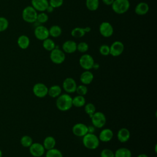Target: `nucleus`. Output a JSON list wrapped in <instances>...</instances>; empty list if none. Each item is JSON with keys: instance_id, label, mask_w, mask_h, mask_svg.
Here are the masks:
<instances>
[{"instance_id": "obj_1", "label": "nucleus", "mask_w": 157, "mask_h": 157, "mask_svg": "<svg viewBox=\"0 0 157 157\" xmlns=\"http://www.w3.org/2000/svg\"><path fill=\"white\" fill-rule=\"evenodd\" d=\"M56 105L58 109L61 111L69 110L72 105V98L68 94H60L57 97Z\"/></svg>"}, {"instance_id": "obj_2", "label": "nucleus", "mask_w": 157, "mask_h": 157, "mask_svg": "<svg viewBox=\"0 0 157 157\" xmlns=\"http://www.w3.org/2000/svg\"><path fill=\"white\" fill-rule=\"evenodd\" d=\"M82 142L86 148L90 150H94L99 145V138L93 133H87L83 136Z\"/></svg>"}, {"instance_id": "obj_3", "label": "nucleus", "mask_w": 157, "mask_h": 157, "mask_svg": "<svg viewBox=\"0 0 157 157\" xmlns=\"http://www.w3.org/2000/svg\"><path fill=\"white\" fill-rule=\"evenodd\" d=\"M111 6L114 12L117 14H123L129 10L130 2L129 0H114Z\"/></svg>"}, {"instance_id": "obj_4", "label": "nucleus", "mask_w": 157, "mask_h": 157, "mask_svg": "<svg viewBox=\"0 0 157 157\" xmlns=\"http://www.w3.org/2000/svg\"><path fill=\"white\" fill-rule=\"evenodd\" d=\"M37 16V11L34 9L31 6H26L22 11L23 20L29 23H33L36 21Z\"/></svg>"}, {"instance_id": "obj_5", "label": "nucleus", "mask_w": 157, "mask_h": 157, "mask_svg": "<svg viewBox=\"0 0 157 157\" xmlns=\"http://www.w3.org/2000/svg\"><path fill=\"white\" fill-rule=\"evenodd\" d=\"M91 120L92 124L97 128H102L106 123V117L101 112H95Z\"/></svg>"}, {"instance_id": "obj_6", "label": "nucleus", "mask_w": 157, "mask_h": 157, "mask_svg": "<svg viewBox=\"0 0 157 157\" xmlns=\"http://www.w3.org/2000/svg\"><path fill=\"white\" fill-rule=\"evenodd\" d=\"M50 58L51 61L55 64H61L65 60V53L59 48H54L50 52Z\"/></svg>"}, {"instance_id": "obj_7", "label": "nucleus", "mask_w": 157, "mask_h": 157, "mask_svg": "<svg viewBox=\"0 0 157 157\" xmlns=\"http://www.w3.org/2000/svg\"><path fill=\"white\" fill-rule=\"evenodd\" d=\"M94 61L93 58L89 54H83L79 59L80 66L85 70H90L93 68Z\"/></svg>"}, {"instance_id": "obj_8", "label": "nucleus", "mask_w": 157, "mask_h": 157, "mask_svg": "<svg viewBox=\"0 0 157 157\" xmlns=\"http://www.w3.org/2000/svg\"><path fill=\"white\" fill-rule=\"evenodd\" d=\"M48 87L42 83H36L33 88V91L34 94L39 98H42L48 94Z\"/></svg>"}, {"instance_id": "obj_9", "label": "nucleus", "mask_w": 157, "mask_h": 157, "mask_svg": "<svg viewBox=\"0 0 157 157\" xmlns=\"http://www.w3.org/2000/svg\"><path fill=\"white\" fill-rule=\"evenodd\" d=\"M34 34L36 39L43 41L49 37L48 29L43 25H38L34 29Z\"/></svg>"}, {"instance_id": "obj_10", "label": "nucleus", "mask_w": 157, "mask_h": 157, "mask_svg": "<svg viewBox=\"0 0 157 157\" xmlns=\"http://www.w3.org/2000/svg\"><path fill=\"white\" fill-rule=\"evenodd\" d=\"M99 31L101 36L103 37H109L112 36L113 33V28L110 23L107 21H103L99 25Z\"/></svg>"}, {"instance_id": "obj_11", "label": "nucleus", "mask_w": 157, "mask_h": 157, "mask_svg": "<svg viewBox=\"0 0 157 157\" xmlns=\"http://www.w3.org/2000/svg\"><path fill=\"white\" fill-rule=\"evenodd\" d=\"M110 47V55L113 56H118L121 55L124 51V44L118 40L113 42Z\"/></svg>"}, {"instance_id": "obj_12", "label": "nucleus", "mask_w": 157, "mask_h": 157, "mask_svg": "<svg viewBox=\"0 0 157 157\" xmlns=\"http://www.w3.org/2000/svg\"><path fill=\"white\" fill-rule=\"evenodd\" d=\"M29 152L34 157H40L44 155L45 148L40 143H33L29 147Z\"/></svg>"}, {"instance_id": "obj_13", "label": "nucleus", "mask_w": 157, "mask_h": 157, "mask_svg": "<svg viewBox=\"0 0 157 157\" xmlns=\"http://www.w3.org/2000/svg\"><path fill=\"white\" fill-rule=\"evenodd\" d=\"M77 86V85L75 80L71 77L65 78L63 83V88L67 93H72L75 92Z\"/></svg>"}, {"instance_id": "obj_14", "label": "nucleus", "mask_w": 157, "mask_h": 157, "mask_svg": "<svg viewBox=\"0 0 157 157\" xmlns=\"http://www.w3.org/2000/svg\"><path fill=\"white\" fill-rule=\"evenodd\" d=\"M72 131L75 136L77 137H83L88 133V126L83 123H78L73 126Z\"/></svg>"}, {"instance_id": "obj_15", "label": "nucleus", "mask_w": 157, "mask_h": 157, "mask_svg": "<svg viewBox=\"0 0 157 157\" xmlns=\"http://www.w3.org/2000/svg\"><path fill=\"white\" fill-rule=\"evenodd\" d=\"M31 6L39 12H45L49 5L48 0H31Z\"/></svg>"}, {"instance_id": "obj_16", "label": "nucleus", "mask_w": 157, "mask_h": 157, "mask_svg": "<svg viewBox=\"0 0 157 157\" xmlns=\"http://www.w3.org/2000/svg\"><path fill=\"white\" fill-rule=\"evenodd\" d=\"M63 51L67 53H73L77 50V44L74 40H66L62 45Z\"/></svg>"}, {"instance_id": "obj_17", "label": "nucleus", "mask_w": 157, "mask_h": 157, "mask_svg": "<svg viewBox=\"0 0 157 157\" xmlns=\"http://www.w3.org/2000/svg\"><path fill=\"white\" fill-rule=\"evenodd\" d=\"M113 136V131L109 128L103 129L99 133V141H102L104 142H107L112 140Z\"/></svg>"}, {"instance_id": "obj_18", "label": "nucleus", "mask_w": 157, "mask_h": 157, "mask_svg": "<svg viewBox=\"0 0 157 157\" xmlns=\"http://www.w3.org/2000/svg\"><path fill=\"white\" fill-rule=\"evenodd\" d=\"M118 140L122 143L127 142L130 138V132L126 128L120 129L117 132Z\"/></svg>"}, {"instance_id": "obj_19", "label": "nucleus", "mask_w": 157, "mask_h": 157, "mask_svg": "<svg viewBox=\"0 0 157 157\" xmlns=\"http://www.w3.org/2000/svg\"><path fill=\"white\" fill-rule=\"evenodd\" d=\"M93 78H94V76L93 73L88 70H85V71L83 72L81 74L80 77V80L82 83V84L86 85L90 84L92 82Z\"/></svg>"}, {"instance_id": "obj_20", "label": "nucleus", "mask_w": 157, "mask_h": 157, "mask_svg": "<svg viewBox=\"0 0 157 157\" xmlns=\"http://www.w3.org/2000/svg\"><path fill=\"white\" fill-rule=\"evenodd\" d=\"M135 13L138 15H144L149 10L148 4L145 2H141L137 4L135 7Z\"/></svg>"}, {"instance_id": "obj_21", "label": "nucleus", "mask_w": 157, "mask_h": 157, "mask_svg": "<svg viewBox=\"0 0 157 157\" xmlns=\"http://www.w3.org/2000/svg\"><path fill=\"white\" fill-rule=\"evenodd\" d=\"M17 44L20 48L26 49L30 44L29 38L26 35H21L17 39Z\"/></svg>"}, {"instance_id": "obj_22", "label": "nucleus", "mask_w": 157, "mask_h": 157, "mask_svg": "<svg viewBox=\"0 0 157 157\" xmlns=\"http://www.w3.org/2000/svg\"><path fill=\"white\" fill-rule=\"evenodd\" d=\"M42 145L45 150H48L53 148L56 145V140L53 136H47L44 140Z\"/></svg>"}, {"instance_id": "obj_23", "label": "nucleus", "mask_w": 157, "mask_h": 157, "mask_svg": "<svg viewBox=\"0 0 157 157\" xmlns=\"http://www.w3.org/2000/svg\"><path fill=\"white\" fill-rule=\"evenodd\" d=\"M115 157H131L132 154L130 150L125 147L117 149L114 153Z\"/></svg>"}, {"instance_id": "obj_24", "label": "nucleus", "mask_w": 157, "mask_h": 157, "mask_svg": "<svg viewBox=\"0 0 157 157\" xmlns=\"http://www.w3.org/2000/svg\"><path fill=\"white\" fill-rule=\"evenodd\" d=\"M61 93V88L59 86L55 85L50 86L48 90V94L52 98H57Z\"/></svg>"}, {"instance_id": "obj_25", "label": "nucleus", "mask_w": 157, "mask_h": 157, "mask_svg": "<svg viewBox=\"0 0 157 157\" xmlns=\"http://www.w3.org/2000/svg\"><path fill=\"white\" fill-rule=\"evenodd\" d=\"M85 98L83 96L77 95L72 98V105L76 107H82L85 105Z\"/></svg>"}, {"instance_id": "obj_26", "label": "nucleus", "mask_w": 157, "mask_h": 157, "mask_svg": "<svg viewBox=\"0 0 157 157\" xmlns=\"http://www.w3.org/2000/svg\"><path fill=\"white\" fill-rule=\"evenodd\" d=\"M42 46L45 50L51 52L54 48H55L56 45H55L54 40H53L52 39L48 37L47 39L43 40Z\"/></svg>"}, {"instance_id": "obj_27", "label": "nucleus", "mask_w": 157, "mask_h": 157, "mask_svg": "<svg viewBox=\"0 0 157 157\" xmlns=\"http://www.w3.org/2000/svg\"><path fill=\"white\" fill-rule=\"evenodd\" d=\"M49 35L53 37H58L61 36L62 33V29L60 26L58 25H53L48 29Z\"/></svg>"}, {"instance_id": "obj_28", "label": "nucleus", "mask_w": 157, "mask_h": 157, "mask_svg": "<svg viewBox=\"0 0 157 157\" xmlns=\"http://www.w3.org/2000/svg\"><path fill=\"white\" fill-rule=\"evenodd\" d=\"M86 8L90 11L96 10L99 5V0H86L85 2Z\"/></svg>"}, {"instance_id": "obj_29", "label": "nucleus", "mask_w": 157, "mask_h": 157, "mask_svg": "<svg viewBox=\"0 0 157 157\" xmlns=\"http://www.w3.org/2000/svg\"><path fill=\"white\" fill-rule=\"evenodd\" d=\"M85 31L83 28L80 27H76L72 29L71 31V36L75 38H80L85 36Z\"/></svg>"}, {"instance_id": "obj_30", "label": "nucleus", "mask_w": 157, "mask_h": 157, "mask_svg": "<svg viewBox=\"0 0 157 157\" xmlns=\"http://www.w3.org/2000/svg\"><path fill=\"white\" fill-rule=\"evenodd\" d=\"M45 157H63V156L60 150L53 148L47 150Z\"/></svg>"}, {"instance_id": "obj_31", "label": "nucleus", "mask_w": 157, "mask_h": 157, "mask_svg": "<svg viewBox=\"0 0 157 157\" xmlns=\"http://www.w3.org/2000/svg\"><path fill=\"white\" fill-rule=\"evenodd\" d=\"M85 112L91 118L96 112L95 105L92 103H88L85 105Z\"/></svg>"}, {"instance_id": "obj_32", "label": "nucleus", "mask_w": 157, "mask_h": 157, "mask_svg": "<svg viewBox=\"0 0 157 157\" xmlns=\"http://www.w3.org/2000/svg\"><path fill=\"white\" fill-rule=\"evenodd\" d=\"M20 143L25 147H29L33 144V139L30 136L25 135L21 138Z\"/></svg>"}, {"instance_id": "obj_33", "label": "nucleus", "mask_w": 157, "mask_h": 157, "mask_svg": "<svg viewBox=\"0 0 157 157\" xmlns=\"http://www.w3.org/2000/svg\"><path fill=\"white\" fill-rule=\"evenodd\" d=\"M48 16L44 12H41L39 13H37L36 21H37L38 23L41 24L45 23L48 21Z\"/></svg>"}, {"instance_id": "obj_34", "label": "nucleus", "mask_w": 157, "mask_h": 157, "mask_svg": "<svg viewBox=\"0 0 157 157\" xmlns=\"http://www.w3.org/2000/svg\"><path fill=\"white\" fill-rule=\"evenodd\" d=\"M9 26V21L4 17H0V32L6 31Z\"/></svg>"}, {"instance_id": "obj_35", "label": "nucleus", "mask_w": 157, "mask_h": 157, "mask_svg": "<svg viewBox=\"0 0 157 157\" xmlns=\"http://www.w3.org/2000/svg\"><path fill=\"white\" fill-rule=\"evenodd\" d=\"M89 48L88 45L85 42H81L77 44V50L80 53H85L88 51Z\"/></svg>"}, {"instance_id": "obj_36", "label": "nucleus", "mask_w": 157, "mask_h": 157, "mask_svg": "<svg viewBox=\"0 0 157 157\" xmlns=\"http://www.w3.org/2000/svg\"><path fill=\"white\" fill-rule=\"evenodd\" d=\"M75 91L77 92L78 95L84 96L85 94H86V93L88 92V88H87L86 85L82 84V85H80L78 86H77Z\"/></svg>"}, {"instance_id": "obj_37", "label": "nucleus", "mask_w": 157, "mask_h": 157, "mask_svg": "<svg viewBox=\"0 0 157 157\" xmlns=\"http://www.w3.org/2000/svg\"><path fill=\"white\" fill-rule=\"evenodd\" d=\"M99 53L103 56L110 55V47L106 44H103L99 47Z\"/></svg>"}, {"instance_id": "obj_38", "label": "nucleus", "mask_w": 157, "mask_h": 157, "mask_svg": "<svg viewBox=\"0 0 157 157\" xmlns=\"http://www.w3.org/2000/svg\"><path fill=\"white\" fill-rule=\"evenodd\" d=\"M101 157H115L114 152L108 148L103 149L100 153Z\"/></svg>"}, {"instance_id": "obj_39", "label": "nucleus", "mask_w": 157, "mask_h": 157, "mask_svg": "<svg viewBox=\"0 0 157 157\" xmlns=\"http://www.w3.org/2000/svg\"><path fill=\"white\" fill-rule=\"evenodd\" d=\"M64 0H49V5L53 7L54 9L61 7L63 4Z\"/></svg>"}, {"instance_id": "obj_40", "label": "nucleus", "mask_w": 157, "mask_h": 157, "mask_svg": "<svg viewBox=\"0 0 157 157\" xmlns=\"http://www.w3.org/2000/svg\"><path fill=\"white\" fill-rule=\"evenodd\" d=\"M95 131V127L93 125L88 126V133H93Z\"/></svg>"}, {"instance_id": "obj_41", "label": "nucleus", "mask_w": 157, "mask_h": 157, "mask_svg": "<svg viewBox=\"0 0 157 157\" xmlns=\"http://www.w3.org/2000/svg\"><path fill=\"white\" fill-rule=\"evenodd\" d=\"M102 1L106 6H111L114 0H102Z\"/></svg>"}, {"instance_id": "obj_42", "label": "nucleus", "mask_w": 157, "mask_h": 157, "mask_svg": "<svg viewBox=\"0 0 157 157\" xmlns=\"http://www.w3.org/2000/svg\"><path fill=\"white\" fill-rule=\"evenodd\" d=\"M53 10H54V8H53V7H52L51 6L48 5V7H47V8L46 9V10H45V11H47L48 13H51V12H52Z\"/></svg>"}, {"instance_id": "obj_43", "label": "nucleus", "mask_w": 157, "mask_h": 157, "mask_svg": "<svg viewBox=\"0 0 157 157\" xmlns=\"http://www.w3.org/2000/svg\"><path fill=\"white\" fill-rule=\"evenodd\" d=\"M99 65L98 64V63H94V64H93V69H98V68H99Z\"/></svg>"}, {"instance_id": "obj_44", "label": "nucleus", "mask_w": 157, "mask_h": 157, "mask_svg": "<svg viewBox=\"0 0 157 157\" xmlns=\"http://www.w3.org/2000/svg\"><path fill=\"white\" fill-rule=\"evenodd\" d=\"M84 28V30L85 31V33H88V32H90L91 31V28L90 27H86V28Z\"/></svg>"}, {"instance_id": "obj_45", "label": "nucleus", "mask_w": 157, "mask_h": 157, "mask_svg": "<svg viewBox=\"0 0 157 157\" xmlns=\"http://www.w3.org/2000/svg\"><path fill=\"white\" fill-rule=\"evenodd\" d=\"M137 157H148L146 154L145 153H141L137 156Z\"/></svg>"}, {"instance_id": "obj_46", "label": "nucleus", "mask_w": 157, "mask_h": 157, "mask_svg": "<svg viewBox=\"0 0 157 157\" xmlns=\"http://www.w3.org/2000/svg\"><path fill=\"white\" fill-rule=\"evenodd\" d=\"M2 151L0 150V157H2Z\"/></svg>"}, {"instance_id": "obj_47", "label": "nucleus", "mask_w": 157, "mask_h": 157, "mask_svg": "<svg viewBox=\"0 0 157 157\" xmlns=\"http://www.w3.org/2000/svg\"><path fill=\"white\" fill-rule=\"evenodd\" d=\"M155 152L156 153V152H157V151H156V145H155Z\"/></svg>"}, {"instance_id": "obj_48", "label": "nucleus", "mask_w": 157, "mask_h": 157, "mask_svg": "<svg viewBox=\"0 0 157 157\" xmlns=\"http://www.w3.org/2000/svg\"><path fill=\"white\" fill-rule=\"evenodd\" d=\"M155 157H156V156H155Z\"/></svg>"}]
</instances>
